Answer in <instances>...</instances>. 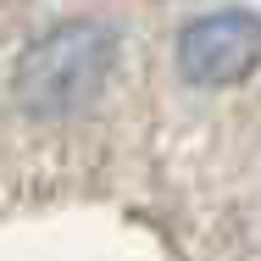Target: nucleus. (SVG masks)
Listing matches in <instances>:
<instances>
[{
    "label": "nucleus",
    "instance_id": "2",
    "mask_svg": "<svg viewBox=\"0 0 261 261\" xmlns=\"http://www.w3.org/2000/svg\"><path fill=\"white\" fill-rule=\"evenodd\" d=\"M261 67V17L250 11H206L178 39V72L200 89L239 84Z\"/></svg>",
    "mask_w": 261,
    "mask_h": 261
},
{
    "label": "nucleus",
    "instance_id": "1",
    "mask_svg": "<svg viewBox=\"0 0 261 261\" xmlns=\"http://www.w3.org/2000/svg\"><path fill=\"white\" fill-rule=\"evenodd\" d=\"M106 67H111V34L89 22H67L28 45L17 67V95L34 117H61L78 111L106 84Z\"/></svg>",
    "mask_w": 261,
    "mask_h": 261
}]
</instances>
